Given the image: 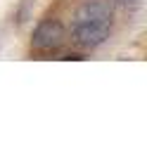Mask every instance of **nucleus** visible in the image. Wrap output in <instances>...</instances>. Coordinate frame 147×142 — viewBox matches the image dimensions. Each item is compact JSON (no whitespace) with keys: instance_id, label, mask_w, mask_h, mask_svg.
<instances>
[{"instance_id":"f257e3e1","label":"nucleus","mask_w":147,"mask_h":142,"mask_svg":"<svg viewBox=\"0 0 147 142\" xmlns=\"http://www.w3.org/2000/svg\"><path fill=\"white\" fill-rule=\"evenodd\" d=\"M112 12L105 3H83L74 14V40L83 47H97L107 40Z\"/></svg>"},{"instance_id":"f03ea898","label":"nucleus","mask_w":147,"mask_h":142,"mask_svg":"<svg viewBox=\"0 0 147 142\" xmlns=\"http://www.w3.org/2000/svg\"><path fill=\"white\" fill-rule=\"evenodd\" d=\"M64 43V28L59 22H48L38 24V28L33 31V38H31V47L38 52H52Z\"/></svg>"},{"instance_id":"7ed1b4c3","label":"nucleus","mask_w":147,"mask_h":142,"mask_svg":"<svg viewBox=\"0 0 147 142\" xmlns=\"http://www.w3.org/2000/svg\"><path fill=\"white\" fill-rule=\"evenodd\" d=\"M116 3H121V5H126V7H128V5L135 7V5H138V0H116Z\"/></svg>"}]
</instances>
